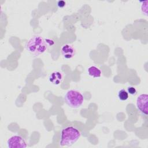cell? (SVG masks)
I'll list each match as a JSON object with an SVG mask.
<instances>
[{
  "instance_id": "1",
  "label": "cell",
  "mask_w": 148,
  "mask_h": 148,
  "mask_svg": "<svg viewBox=\"0 0 148 148\" xmlns=\"http://www.w3.org/2000/svg\"><path fill=\"white\" fill-rule=\"evenodd\" d=\"M48 45L47 39H45L39 36H34L27 42L25 48L32 55L38 56L45 52Z\"/></svg>"
},
{
  "instance_id": "2",
  "label": "cell",
  "mask_w": 148,
  "mask_h": 148,
  "mask_svg": "<svg viewBox=\"0 0 148 148\" xmlns=\"http://www.w3.org/2000/svg\"><path fill=\"white\" fill-rule=\"evenodd\" d=\"M80 136L79 130L73 126H68L62 130L61 133L60 145L69 146L75 143Z\"/></svg>"
},
{
  "instance_id": "3",
  "label": "cell",
  "mask_w": 148,
  "mask_h": 148,
  "mask_svg": "<svg viewBox=\"0 0 148 148\" xmlns=\"http://www.w3.org/2000/svg\"><path fill=\"white\" fill-rule=\"evenodd\" d=\"M65 103L72 108H78L82 106L84 101L83 95L79 91L70 90L64 97Z\"/></svg>"
},
{
  "instance_id": "4",
  "label": "cell",
  "mask_w": 148,
  "mask_h": 148,
  "mask_svg": "<svg viewBox=\"0 0 148 148\" xmlns=\"http://www.w3.org/2000/svg\"><path fill=\"white\" fill-rule=\"evenodd\" d=\"M6 145L8 148H25L27 146L25 139L20 135L10 136L7 140Z\"/></svg>"
},
{
  "instance_id": "5",
  "label": "cell",
  "mask_w": 148,
  "mask_h": 148,
  "mask_svg": "<svg viewBox=\"0 0 148 148\" xmlns=\"http://www.w3.org/2000/svg\"><path fill=\"white\" fill-rule=\"evenodd\" d=\"M147 102L148 95L146 94H140L136 98V105L138 109L143 114L147 116L148 113L147 110Z\"/></svg>"
},
{
  "instance_id": "6",
  "label": "cell",
  "mask_w": 148,
  "mask_h": 148,
  "mask_svg": "<svg viewBox=\"0 0 148 148\" xmlns=\"http://www.w3.org/2000/svg\"><path fill=\"white\" fill-rule=\"evenodd\" d=\"M61 54L65 58L71 59L75 56V50L71 45L65 44L61 48Z\"/></svg>"
},
{
  "instance_id": "7",
  "label": "cell",
  "mask_w": 148,
  "mask_h": 148,
  "mask_svg": "<svg viewBox=\"0 0 148 148\" xmlns=\"http://www.w3.org/2000/svg\"><path fill=\"white\" fill-rule=\"evenodd\" d=\"M49 82L54 85L60 84L63 80L62 74L58 71H54L49 76Z\"/></svg>"
},
{
  "instance_id": "8",
  "label": "cell",
  "mask_w": 148,
  "mask_h": 148,
  "mask_svg": "<svg viewBox=\"0 0 148 148\" xmlns=\"http://www.w3.org/2000/svg\"><path fill=\"white\" fill-rule=\"evenodd\" d=\"M88 73L93 77H100L101 76V71L95 66H91L88 68Z\"/></svg>"
},
{
  "instance_id": "9",
  "label": "cell",
  "mask_w": 148,
  "mask_h": 148,
  "mask_svg": "<svg viewBox=\"0 0 148 148\" xmlns=\"http://www.w3.org/2000/svg\"><path fill=\"white\" fill-rule=\"evenodd\" d=\"M117 97L119 99V100L121 101H126L128 99V93L127 92V90H125L124 88L120 89L117 93Z\"/></svg>"
},
{
  "instance_id": "10",
  "label": "cell",
  "mask_w": 148,
  "mask_h": 148,
  "mask_svg": "<svg viewBox=\"0 0 148 148\" xmlns=\"http://www.w3.org/2000/svg\"><path fill=\"white\" fill-rule=\"evenodd\" d=\"M142 3H143V4L141 5V10L142 12L145 14L146 16L147 15V1H142L141 2Z\"/></svg>"
},
{
  "instance_id": "11",
  "label": "cell",
  "mask_w": 148,
  "mask_h": 148,
  "mask_svg": "<svg viewBox=\"0 0 148 148\" xmlns=\"http://www.w3.org/2000/svg\"><path fill=\"white\" fill-rule=\"evenodd\" d=\"M127 91L128 93V94H130L131 95H135L137 93V90H136V88L134 87V86H128L127 87Z\"/></svg>"
},
{
  "instance_id": "12",
  "label": "cell",
  "mask_w": 148,
  "mask_h": 148,
  "mask_svg": "<svg viewBox=\"0 0 148 148\" xmlns=\"http://www.w3.org/2000/svg\"><path fill=\"white\" fill-rule=\"evenodd\" d=\"M66 5V2L64 1L61 0V1H58L57 2V6L60 8H64L65 6Z\"/></svg>"
}]
</instances>
